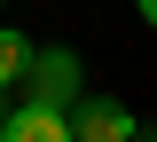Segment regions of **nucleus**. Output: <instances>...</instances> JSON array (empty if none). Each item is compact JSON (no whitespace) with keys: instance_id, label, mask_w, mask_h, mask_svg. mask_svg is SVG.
<instances>
[{"instance_id":"1","label":"nucleus","mask_w":157,"mask_h":142,"mask_svg":"<svg viewBox=\"0 0 157 142\" xmlns=\"http://www.w3.org/2000/svg\"><path fill=\"white\" fill-rule=\"evenodd\" d=\"M24 103H55V111H78V103H86V63H78V47H39L32 79H24Z\"/></svg>"},{"instance_id":"2","label":"nucleus","mask_w":157,"mask_h":142,"mask_svg":"<svg viewBox=\"0 0 157 142\" xmlns=\"http://www.w3.org/2000/svg\"><path fill=\"white\" fill-rule=\"evenodd\" d=\"M71 126H78V142H141V119H134L118 95H86V103L71 111Z\"/></svg>"},{"instance_id":"3","label":"nucleus","mask_w":157,"mask_h":142,"mask_svg":"<svg viewBox=\"0 0 157 142\" xmlns=\"http://www.w3.org/2000/svg\"><path fill=\"white\" fill-rule=\"evenodd\" d=\"M0 142H78V126L55 103H16V111L0 119Z\"/></svg>"},{"instance_id":"4","label":"nucleus","mask_w":157,"mask_h":142,"mask_svg":"<svg viewBox=\"0 0 157 142\" xmlns=\"http://www.w3.org/2000/svg\"><path fill=\"white\" fill-rule=\"evenodd\" d=\"M32 63H39V40H24V32H0V95L32 79Z\"/></svg>"},{"instance_id":"5","label":"nucleus","mask_w":157,"mask_h":142,"mask_svg":"<svg viewBox=\"0 0 157 142\" xmlns=\"http://www.w3.org/2000/svg\"><path fill=\"white\" fill-rule=\"evenodd\" d=\"M134 8H141V32H157V0H134Z\"/></svg>"},{"instance_id":"6","label":"nucleus","mask_w":157,"mask_h":142,"mask_svg":"<svg viewBox=\"0 0 157 142\" xmlns=\"http://www.w3.org/2000/svg\"><path fill=\"white\" fill-rule=\"evenodd\" d=\"M141 142H157V126H141Z\"/></svg>"},{"instance_id":"7","label":"nucleus","mask_w":157,"mask_h":142,"mask_svg":"<svg viewBox=\"0 0 157 142\" xmlns=\"http://www.w3.org/2000/svg\"><path fill=\"white\" fill-rule=\"evenodd\" d=\"M0 119H8V111H0Z\"/></svg>"}]
</instances>
